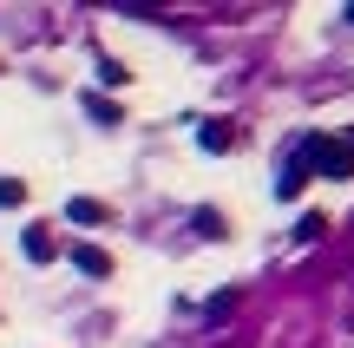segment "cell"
<instances>
[{"instance_id": "ba28073f", "label": "cell", "mask_w": 354, "mask_h": 348, "mask_svg": "<svg viewBox=\"0 0 354 348\" xmlns=\"http://www.w3.org/2000/svg\"><path fill=\"white\" fill-rule=\"evenodd\" d=\"M322 230H328V217H315V210H308V217H302V223H295V244H315V237H322Z\"/></svg>"}, {"instance_id": "8fae6325", "label": "cell", "mask_w": 354, "mask_h": 348, "mask_svg": "<svg viewBox=\"0 0 354 348\" xmlns=\"http://www.w3.org/2000/svg\"><path fill=\"white\" fill-rule=\"evenodd\" d=\"M348 20H354V7H348Z\"/></svg>"}, {"instance_id": "52a82bcc", "label": "cell", "mask_w": 354, "mask_h": 348, "mask_svg": "<svg viewBox=\"0 0 354 348\" xmlns=\"http://www.w3.org/2000/svg\"><path fill=\"white\" fill-rule=\"evenodd\" d=\"M66 217H73V223H105V204H99V197H73Z\"/></svg>"}, {"instance_id": "8992f818", "label": "cell", "mask_w": 354, "mask_h": 348, "mask_svg": "<svg viewBox=\"0 0 354 348\" xmlns=\"http://www.w3.org/2000/svg\"><path fill=\"white\" fill-rule=\"evenodd\" d=\"M86 118L92 125H118V105L105 99V92H86Z\"/></svg>"}, {"instance_id": "277c9868", "label": "cell", "mask_w": 354, "mask_h": 348, "mask_svg": "<svg viewBox=\"0 0 354 348\" xmlns=\"http://www.w3.org/2000/svg\"><path fill=\"white\" fill-rule=\"evenodd\" d=\"M230 138H236V131H230V118H210V125L197 131V145H203V152H230Z\"/></svg>"}, {"instance_id": "3957f363", "label": "cell", "mask_w": 354, "mask_h": 348, "mask_svg": "<svg viewBox=\"0 0 354 348\" xmlns=\"http://www.w3.org/2000/svg\"><path fill=\"white\" fill-rule=\"evenodd\" d=\"M73 263H79V276H112V257H105L99 244H86V250H73Z\"/></svg>"}, {"instance_id": "9c48e42d", "label": "cell", "mask_w": 354, "mask_h": 348, "mask_svg": "<svg viewBox=\"0 0 354 348\" xmlns=\"http://www.w3.org/2000/svg\"><path fill=\"white\" fill-rule=\"evenodd\" d=\"M13 204H26V184L20 178H0V210H13Z\"/></svg>"}, {"instance_id": "7a4b0ae2", "label": "cell", "mask_w": 354, "mask_h": 348, "mask_svg": "<svg viewBox=\"0 0 354 348\" xmlns=\"http://www.w3.org/2000/svg\"><path fill=\"white\" fill-rule=\"evenodd\" d=\"M20 250H26V263H53V257H59L53 223H26V230H20Z\"/></svg>"}, {"instance_id": "6da1fadb", "label": "cell", "mask_w": 354, "mask_h": 348, "mask_svg": "<svg viewBox=\"0 0 354 348\" xmlns=\"http://www.w3.org/2000/svg\"><path fill=\"white\" fill-rule=\"evenodd\" d=\"M295 158H302L308 171H322V178H354V131H348V138H322V131H308V138L295 145Z\"/></svg>"}, {"instance_id": "30bf717a", "label": "cell", "mask_w": 354, "mask_h": 348, "mask_svg": "<svg viewBox=\"0 0 354 348\" xmlns=\"http://www.w3.org/2000/svg\"><path fill=\"white\" fill-rule=\"evenodd\" d=\"M99 79H105V86H125L131 73H125V66H118V59H105V53H99Z\"/></svg>"}, {"instance_id": "5b68a950", "label": "cell", "mask_w": 354, "mask_h": 348, "mask_svg": "<svg viewBox=\"0 0 354 348\" xmlns=\"http://www.w3.org/2000/svg\"><path fill=\"white\" fill-rule=\"evenodd\" d=\"M302 184H308V165H302V158H289V165H282V178H276V197H295Z\"/></svg>"}]
</instances>
